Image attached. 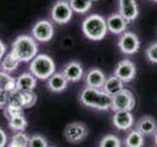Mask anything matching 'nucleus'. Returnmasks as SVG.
Returning a JSON list of instances; mask_svg holds the SVG:
<instances>
[{"label": "nucleus", "instance_id": "1", "mask_svg": "<svg viewBox=\"0 0 157 147\" xmlns=\"http://www.w3.org/2000/svg\"><path fill=\"white\" fill-rule=\"evenodd\" d=\"M10 52L21 63H29L37 55L38 46L33 37L22 34L13 41Z\"/></svg>", "mask_w": 157, "mask_h": 147}, {"label": "nucleus", "instance_id": "2", "mask_svg": "<svg viewBox=\"0 0 157 147\" xmlns=\"http://www.w3.org/2000/svg\"><path fill=\"white\" fill-rule=\"evenodd\" d=\"M80 101L86 107L100 111H107L111 109L112 97L102 89L86 86L81 92Z\"/></svg>", "mask_w": 157, "mask_h": 147}, {"label": "nucleus", "instance_id": "3", "mask_svg": "<svg viewBox=\"0 0 157 147\" xmlns=\"http://www.w3.org/2000/svg\"><path fill=\"white\" fill-rule=\"evenodd\" d=\"M82 28L83 34L93 41H99L103 39L108 31L106 20L97 14H92L86 17L82 22Z\"/></svg>", "mask_w": 157, "mask_h": 147}, {"label": "nucleus", "instance_id": "4", "mask_svg": "<svg viewBox=\"0 0 157 147\" xmlns=\"http://www.w3.org/2000/svg\"><path fill=\"white\" fill-rule=\"evenodd\" d=\"M55 68L53 59L45 54H37L29 63V73L41 81H47L55 73Z\"/></svg>", "mask_w": 157, "mask_h": 147}, {"label": "nucleus", "instance_id": "5", "mask_svg": "<svg viewBox=\"0 0 157 147\" xmlns=\"http://www.w3.org/2000/svg\"><path fill=\"white\" fill-rule=\"evenodd\" d=\"M136 105L134 94L129 89H122L117 94L112 96L111 110L117 111H132Z\"/></svg>", "mask_w": 157, "mask_h": 147}, {"label": "nucleus", "instance_id": "6", "mask_svg": "<svg viewBox=\"0 0 157 147\" xmlns=\"http://www.w3.org/2000/svg\"><path fill=\"white\" fill-rule=\"evenodd\" d=\"M64 136L70 143H80L87 136V129L81 122H74L67 125L64 130Z\"/></svg>", "mask_w": 157, "mask_h": 147}, {"label": "nucleus", "instance_id": "7", "mask_svg": "<svg viewBox=\"0 0 157 147\" xmlns=\"http://www.w3.org/2000/svg\"><path fill=\"white\" fill-rule=\"evenodd\" d=\"M73 16V10L71 9L69 1L59 0L53 5L51 9V18L57 24H67Z\"/></svg>", "mask_w": 157, "mask_h": 147}, {"label": "nucleus", "instance_id": "8", "mask_svg": "<svg viewBox=\"0 0 157 147\" xmlns=\"http://www.w3.org/2000/svg\"><path fill=\"white\" fill-rule=\"evenodd\" d=\"M33 37L39 42H47L51 40L54 34L53 24L47 20H41L34 24L32 29Z\"/></svg>", "mask_w": 157, "mask_h": 147}, {"label": "nucleus", "instance_id": "9", "mask_svg": "<svg viewBox=\"0 0 157 147\" xmlns=\"http://www.w3.org/2000/svg\"><path fill=\"white\" fill-rule=\"evenodd\" d=\"M140 39L137 36L131 32L123 33L118 41V46H119L121 52L127 54V55L136 53L140 49Z\"/></svg>", "mask_w": 157, "mask_h": 147}, {"label": "nucleus", "instance_id": "10", "mask_svg": "<svg viewBox=\"0 0 157 147\" xmlns=\"http://www.w3.org/2000/svg\"><path fill=\"white\" fill-rule=\"evenodd\" d=\"M136 65L132 61L125 59L117 64L114 71V76L123 82H130L136 77Z\"/></svg>", "mask_w": 157, "mask_h": 147}, {"label": "nucleus", "instance_id": "11", "mask_svg": "<svg viewBox=\"0 0 157 147\" xmlns=\"http://www.w3.org/2000/svg\"><path fill=\"white\" fill-rule=\"evenodd\" d=\"M119 14L127 23L135 21L139 15V8L136 0H119Z\"/></svg>", "mask_w": 157, "mask_h": 147}, {"label": "nucleus", "instance_id": "12", "mask_svg": "<svg viewBox=\"0 0 157 147\" xmlns=\"http://www.w3.org/2000/svg\"><path fill=\"white\" fill-rule=\"evenodd\" d=\"M113 125L120 130H128L134 125V117L131 111H117L112 118Z\"/></svg>", "mask_w": 157, "mask_h": 147}, {"label": "nucleus", "instance_id": "13", "mask_svg": "<svg viewBox=\"0 0 157 147\" xmlns=\"http://www.w3.org/2000/svg\"><path fill=\"white\" fill-rule=\"evenodd\" d=\"M62 74L69 82H77L83 76V69L80 63L73 61L66 64Z\"/></svg>", "mask_w": 157, "mask_h": 147}, {"label": "nucleus", "instance_id": "14", "mask_svg": "<svg viewBox=\"0 0 157 147\" xmlns=\"http://www.w3.org/2000/svg\"><path fill=\"white\" fill-rule=\"evenodd\" d=\"M105 81H106V77H105L104 73L96 68L90 70L86 76V86L88 87L102 89Z\"/></svg>", "mask_w": 157, "mask_h": 147}, {"label": "nucleus", "instance_id": "15", "mask_svg": "<svg viewBox=\"0 0 157 147\" xmlns=\"http://www.w3.org/2000/svg\"><path fill=\"white\" fill-rule=\"evenodd\" d=\"M37 78L31 73H24L16 78V89L22 92L33 91Z\"/></svg>", "mask_w": 157, "mask_h": 147}, {"label": "nucleus", "instance_id": "16", "mask_svg": "<svg viewBox=\"0 0 157 147\" xmlns=\"http://www.w3.org/2000/svg\"><path fill=\"white\" fill-rule=\"evenodd\" d=\"M127 21L120 14H113L106 19L108 31L114 34L123 33L127 28Z\"/></svg>", "mask_w": 157, "mask_h": 147}, {"label": "nucleus", "instance_id": "17", "mask_svg": "<svg viewBox=\"0 0 157 147\" xmlns=\"http://www.w3.org/2000/svg\"><path fill=\"white\" fill-rule=\"evenodd\" d=\"M69 81L62 73H54L47 80L46 86L52 92H61L65 90Z\"/></svg>", "mask_w": 157, "mask_h": 147}, {"label": "nucleus", "instance_id": "18", "mask_svg": "<svg viewBox=\"0 0 157 147\" xmlns=\"http://www.w3.org/2000/svg\"><path fill=\"white\" fill-rule=\"evenodd\" d=\"M136 130L140 131L142 135L154 134L157 131L156 121L150 116L142 117L136 123Z\"/></svg>", "mask_w": 157, "mask_h": 147}, {"label": "nucleus", "instance_id": "19", "mask_svg": "<svg viewBox=\"0 0 157 147\" xmlns=\"http://www.w3.org/2000/svg\"><path fill=\"white\" fill-rule=\"evenodd\" d=\"M122 89H124V82L114 75L106 78L104 85L102 87V90L106 92L107 94H109L111 97L117 94L118 92H120Z\"/></svg>", "mask_w": 157, "mask_h": 147}, {"label": "nucleus", "instance_id": "20", "mask_svg": "<svg viewBox=\"0 0 157 147\" xmlns=\"http://www.w3.org/2000/svg\"><path fill=\"white\" fill-rule=\"evenodd\" d=\"M20 62L18 59L15 57L11 52H8L5 54V56L0 62V67H1V71L5 73H13L14 71L17 70V68L20 65Z\"/></svg>", "mask_w": 157, "mask_h": 147}, {"label": "nucleus", "instance_id": "21", "mask_svg": "<svg viewBox=\"0 0 157 147\" xmlns=\"http://www.w3.org/2000/svg\"><path fill=\"white\" fill-rule=\"evenodd\" d=\"M14 90H16V78L8 73L0 71V91L10 93Z\"/></svg>", "mask_w": 157, "mask_h": 147}, {"label": "nucleus", "instance_id": "22", "mask_svg": "<svg viewBox=\"0 0 157 147\" xmlns=\"http://www.w3.org/2000/svg\"><path fill=\"white\" fill-rule=\"evenodd\" d=\"M29 136L24 131L15 132L6 147H29Z\"/></svg>", "mask_w": 157, "mask_h": 147}, {"label": "nucleus", "instance_id": "23", "mask_svg": "<svg viewBox=\"0 0 157 147\" xmlns=\"http://www.w3.org/2000/svg\"><path fill=\"white\" fill-rule=\"evenodd\" d=\"M8 123L9 127L15 132L24 131L28 126V121L25 118L24 114L10 118V119H8Z\"/></svg>", "mask_w": 157, "mask_h": 147}, {"label": "nucleus", "instance_id": "24", "mask_svg": "<svg viewBox=\"0 0 157 147\" xmlns=\"http://www.w3.org/2000/svg\"><path fill=\"white\" fill-rule=\"evenodd\" d=\"M144 135L136 130L130 131L125 139L126 147H141L144 145Z\"/></svg>", "mask_w": 157, "mask_h": 147}, {"label": "nucleus", "instance_id": "25", "mask_svg": "<svg viewBox=\"0 0 157 147\" xmlns=\"http://www.w3.org/2000/svg\"><path fill=\"white\" fill-rule=\"evenodd\" d=\"M69 4L74 12L83 14L91 8L92 0H69Z\"/></svg>", "mask_w": 157, "mask_h": 147}, {"label": "nucleus", "instance_id": "26", "mask_svg": "<svg viewBox=\"0 0 157 147\" xmlns=\"http://www.w3.org/2000/svg\"><path fill=\"white\" fill-rule=\"evenodd\" d=\"M7 106L11 107H16V108H22L23 107V93L22 91L19 90H14L12 92L8 93V103Z\"/></svg>", "mask_w": 157, "mask_h": 147}, {"label": "nucleus", "instance_id": "27", "mask_svg": "<svg viewBox=\"0 0 157 147\" xmlns=\"http://www.w3.org/2000/svg\"><path fill=\"white\" fill-rule=\"evenodd\" d=\"M99 147H121V141L119 137L114 134H107L102 137Z\"/></svg>", "mask_w": 157, "mask_h": 147}, {"label": "nucleus", "instance_id": "28", "mask_svg": "<svg viewBox=\"0 0 157 147\" xmlns=\"http://www.w3.org/2000/svg\"><path fill=\"white\" fill-rule=\"evenodd\" d=\"M23 93V107L24 109H29L34 106L37 100V95L33 91H26Z\"/></svg>", "mask_w": 157, "mask_h": 147}, {"label": "nucleus", "instance_id": "29", "mask_svg": "<svg viewBox=\"0 0 157 147\" xmlns=\"http://www.w3.org/2000/svg\"><path fill=\"white\" fill-rule=\"evenodd\" d=\"M29 147H48V143L44 136L40 134H33L32 137H29Z\"/></svg>", "mask_w": 157, "mask_h": 147}, {"label": "nucleus", "instance_id": "30", "mask_svg": "<svg viewBox=\"0 0 157 147\" xmlns=\"http://www.w3.org/2000/svg\"><path fill=\"white\" fill-rule=\"evenodd\" d=\"M146 57L151 63L157 64V42L151 43L150 45L146 48Z\"/></svg>", "mask_w": 157, "mask_h": 147}, {"label": "nucleus", "instance_id": "31", "mask_svg": "<svg viewBox=\"0 0 157 147\" xmlns=\"http://www.w3.org/2000/svg\"><path fill=\"white\" fill-rule=\"evenodd\" d=\"M3 111H4V116L7 120L14 116L24 114V109H22V108H16V107H11V106H6L4 108Z\"/></svg>", "mask_w": 157, "mask_h": 147}, {"label": "nucleus", "instance_id": "32", "mask_svg": "<svg viewBox=\"0 0 157 147\" xmlns=\"http://www.w3.org/2000/svg\"><path fill=\"white\" fill-rule=\"evenodd\" d=\"M8 103V93L0 91V110H4Z\"/></svg>", "mask_w": 157, "mask_h": 147}, {"label": "nucleus", "instance_id": "33", "mask_svg": "<svg viewBox=\"0 0 157 147\" xmlns=\"http://www.w3.org/2000/svg\"><path fill=\"white\" fill-rule=\"evenodd\" d=\"M8 142L7 134L2 129H0V147H6Z\"/></svg>", "mask_w": 157, "mask_h": 147}, {"label": "nucleus", "instance_id": "34", "mask_svg": "<svg viewBox=\"0 0 157 147\" xmlns=\"http://www.w3.org/2000/svg\"><path fill=\"white\" fill-rule=\"evenodd\" d=\"M6 51H7V47L6 45L3 43L2 40H0V62L3 59V57L5 56V54H6Z\"/></svg>", "mask_w": 157, "mask_h": 147}, {"label": "nucleus", "instance_id": "35", "mask_svg": "<svg viewBox=\"0 0 157 147\" xmlns=\"http://www.w3.org/2000/svg\"><path fill=\"white\" fill-rule=\"evenodd\" d=\"M154 140H155V144L157 145V131L154 134Z\"/></svg>", "mask_w": 157, "mask_h": 147}, {"label": "nucleus", "instance_id": "36", "mask_svg": "<svg viewBox=\"0 0 157 147\" xmlns=\"http://www.w3.org/2000/svg\"><path fill=\"white\" fill-rule=\"evenodd\" d=\"M152 1H154V2H157V0H152Z\"/></svg>", "mask_w": 157, "mask_h": 147}, {"label": "nucleus", "instance_id": "37", "mask_svg": "<svg viewBox=\"0 0 157 147\" xmlns=\"http://www.w3.org/2000/svg\"><path fill=\"white\" fill-rule=\"evenodd\" d=\"M92 1H97V0H92Z\"/></svg>", "mask_w": 157, "mask_h": 147}, {"label": "nucleus", "instance_id": "38", "mask_svg": "<svg viewBox=\"0 0 157 147\" xmlns=\"http://www.w3.org/2000/svg\"><path fill=\"white\" fill-rule=\"evenodd\" d=\"M0 71H1V67H0Z\"/></svg>", "mask_w": 157, "mask_h": 147}, {"label": "nucleus", "instance_id": "39", "mask_svg": "<svg viewBox=\"0 0 157 147\" xmlns=\"http://www.w3.org/2000/svg\"><path fill=\"white\" fill-rule=\"evenodd\" d=\"M48 147H53V146H48Z\"/></svg>", "mask_w": 157, "mask_h": 147}]
</instances>
